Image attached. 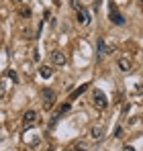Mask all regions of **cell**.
Wrapping results in <instances>:
<instances>
[{"label": "cell", "mask_w": 143, "mask_h": 151, "mask_svg": "<svg viewBox=\"0 0 143 151\" xmlns=\"http://www.w3.org/2000/svg\"><path fill=\"white\" fill-rule=\"evenodd\" d=\"M108 21H110L113 25H117V27L125 25V17L119 12V8H117L115 2H108Z\"/></svg>", "instance_id": "6da1fadb"}, {"label": "cell", "mask_w": 143, "mask_h": 151, "mask_svg": "<svg viewBox=\"0 0 143 151\" xmlns=\"http://www.w3.org/2000/svg\"><path fill=\"white\" fill-rule=\"evenodd\" d=\"M92 102H94L96 108H100V110H104V108L108 106V98H106V94H104L102 90H94V94H92Z\"/></svg>", "instance_id": "7a4b0ae2"}, {"label": "cell", "mask_w": 143, "mask_h": 151, "mask_svg": "<svg viewBox=\"0 0 143 151\" xmlns=\"http://www.w3.org/2000/svg\"><path fill=\"white\" fill-rule=\"evenodd\" d=\"M35 125H37V112L35 110H27L23 114V129L27 131V129H31Z\"/></svg>", "instance_id": "3957f363"}, {"label": "cell", "mask_w": 143, "mask_h": 151, "mask_svg": "<svg viewBox=\"0 0 143 151\" xmlns=\"http://www.w3.org/2000/svg\"><path fill=\"white\" fill-rule=\"evenodd\" d=\"M41 98H43V106H45V108H51L53 102H55V92L49 90V88H45V90L41 92Z\"/></svg>", "instance_id": "277c9868"}, {"label": "cell", "mask_w": 143, "mask_h": 151, "mask_svg": "<svg viewBox=\"0 0 143 151\" xmlns=\"http://www.w3.org/2000/svg\"><path fill=\"white\" fill-rule=\"evenodd\" d=\"M51 61H53L55 65H66L68 57H66V53H61V51H53V53H51Z\"/></svg>", "instance_id": "5b68a950"}, {"label": "cell", "mask_w": 143, "mask_h": 151, "mask_svg": "<svg viewBox=\"0 0 143 151\" xmlns=\"http://www.w3.org/2000/svg\"><path fill=\"white\" fill-rule=\"evenodd\" d=\"M76 19H78V23H80V25H84V27L90 25V14H88V12H86L84 8H80V10H78Z\"/></svg>", "instance_id": "8992f818"}, {"label": "cell", "mask_w": 143, "mask_h": 151, "mask_svg": "<svg viewBox=\"0 0 143 151\" xmlns=\"http://www.w3.org/2000/svg\"><path fill=\"white\" fill-rule=\"evenodd\" d=\"M96 47H98V53L100 55H106V53H113V47H106L104 39H96Z\"/></svg>", "instance_id": "52a82bcc"}, {"label": "cell", "mask_w": 143, "mask_h": 151, "mask_svg": "<svg viewBox=\"0 0 143 151\" xmlns=\"http://www.w3.org/2000/svg\"><path fill=\"white\" fill-rule=\"evenodd\" d=\"M39 76H41L43 80H49V78L53 76V70H51L49 65H41V68H39Z\"/></svg>", "instance_id": "ba28073f"}, {"label": "cell", "mask_w": 143, "mask_h": 151, "mask_svg": "<svg viewBox=\"0 0 143 151\" xmlns=\"http://www.w3.org/2000/svg\"><path fill=\"white\" fill-rule=\"evenodd\" d=\"M88 86H90V84H82V86H80V88H76V90H74V92H72L70 100H76V98H78V96H80V94H84V92H86V88H88Z\"/></svg>", "instance_id": "9c48e42d"}, {"label": "cell", "mask_w": 143, "mask_h": 151, "mask_svg": "<svg viewBox=\"0 0 143 151\" xmlns=\"http://www.w3.org/2000/svg\"><path fill=\"white\" fill-rule=\"evenodd\" d=\"M102 133H104V131H102V127H92V129H90V137L96 139V141H98V139H102Z\"/></svg>", "instance_id": "30bf717a"}, {"label": "cell", "mask_w": 143, "mask_h": 151, "mask_svg": "<svg viewBox=\"0 0 143 151\" xmlns=\"http://www.w3.org/2000/svg\"><path fill=\"white\" fill-rule=\"evenodd\" d=\"M119 68L123 70V72H129V70H131V59L121 57V59H119Z\"/></svg>", "instance_id": "8fae6325"}, {"label": "cell", "mask_w": 143, "mask_h": 151, "mask_svg": "<svg viewBox=\"0 0 143 151\" xmlns=\"http://www.w3.org/2000/svg\"><path fill=\"white\" fill-rule=\"evenodd\" d=\"M6 94H8V86H6V82L2 80V82H0V98L4 100V98H6Z\"/></svg>", "instance_id": "7c38bea8"}, {"label": "cell", "mask_w": 143, "mask_h": 151, "mask_svg": "<svg viewBox=\"0 0 143 151\" xmlns=\"http://www.w3.org/2000/svg\"><path fill=\"white\" fill-rule=\"evenodd\" d=\"M6 78H10L14 84L19 82V76H17V72H14V70H6Z\"/></svg>", "instance_id": "4fadbf2b"}, {"label": "cell", "mask_w": 143, "mask_h": 151, "mask_svg": "<svg viewBox=\"0 0 143 151\" xmlns=\"http://www.w3.org/2000/svg\"><path fill=\"white\" fill-rule=\"evenodd\" d=\"M70 108H72V104H70V102H66V104H61V108H59V112H57V116H59V114H64V112H68Z\"/></svg>", "instance_id": "5bb4252c"}, {"label": "cell", "mask_w": 143, "mask_h": 151, "mask_svg": "<svg viewBox=\"0 0 143 151\" xmlns=\"http://www.w3.org/2000/svg\"><path fill=\"white\" fill-rule=\"evenodd\" d=\"M115 137H117V139H121V137H123V127H121V125L115 127Z\"/></svg>", "instance_id": "9a60e30c"}, {"label": "cell", "mask_w": 143, "mask_h": 151, "mask_svg": "<svg viewBox=\"0 0 143 151\" xmlns=\"http://www.w3.org/2000/svg\"><path fill=\"white\" fill-rule=\"evenodd\" d=\"M72 6H74L76 10H80V8H82V6H80V0H72Z\"/></svg>", "instance_id": "2e32d148"}, {"label": "cell", "mask_w": 143, "mask_h": 151, "mask_svg": "<svg viewBox=\"0 0 143 151\" xmlns=\"http://www.w3.org/2000/svg\"><path fill=\"white\" fill-rule=\"evenodd\" d=\"M74 149H76V151H86V145H84V143H80V145H76Z\"/></svg>", "instance_id": "e0dca14e"}, {"label": "cell", "mask_w": 143, "mask_h": 151, "mask_svg": "<svg viewBox=\"0 0 143 151\" xmlns=\"http://www.w3.org/2000/svg\"><path fill=\"white\" fill-rule=\"evenodd\" d=\"M123 151H135V149H133L131 145H127V147H123Z\"/></svg>", "instance_id": "ac0fdd59"}, {"label": "cell", "mask_w": 143, "mask_h": 151, "mask_svg": "<svg viewBox=\"0 0 143 151\" xmlns=\"http://www.w3.org/2000/svg\"><path fill=\"white\" fill-rule=\"evenodd\" d=\"M19 2H23V0H19Z\"/></svg>", "instance_id": "d6986e66"}]
</instances>
